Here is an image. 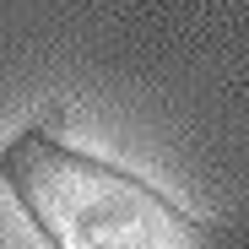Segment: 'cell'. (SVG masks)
Wrapping results in <instances>:
<instances>
[{
  "label": "cell",
  "instance_id": "cell-1",
  "mask_svg": "<svg viewBox=\"0 0 249 249\" xmlns=\"http://www.w3.org/2000/svg\"><path fill=\"white\" fill-rule=\"evenodd\" d=\"M0 179L54 249H206V228L168 195L130 168L60 146L44 124L0 152Z\"/></svg>",
  "mask_w": 249,
  "mask_h": 249
}]
</instances>
